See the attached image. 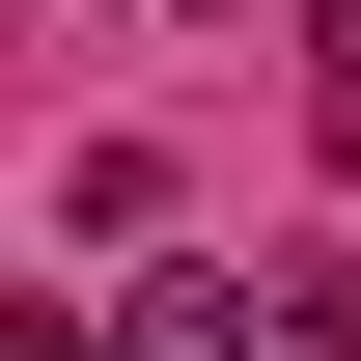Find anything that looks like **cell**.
I'll return each mask as SVG.
<instances>
[{
	"mask_svg": "<svg viewBox=\"0 0 361 361\" xmlns=\"http://www.w3.org/2000/svg\"><path fill=\"white\" fill-rule=\"evenodd\" d=\"M334 56H361V28H334ZM334 167H361V84H334Z\"/></svg>",
	"mask_w": 361,
	"mask_h": 361,
	"instance_id": "6da1fadb",
	"label": "cell"
}]
</instances>
